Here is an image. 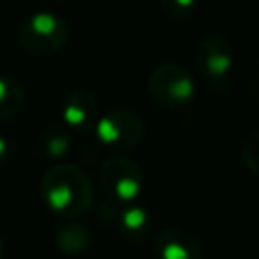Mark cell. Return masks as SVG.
<instances>
[{
    "label": "cell",
    "mask_w": 259,
    "mask_h": 259,
    "mask_svg": "<svg viewBox=\"0 0 259 259\" xmlns=\"http://www.w3.org/2000/svg\"><path fill=\"white\" fill-rule=\"evenodd\" d=\"M99 182L115 202H132L144 190L140 166L125 156H109L99 166Z\"/></svg>",
    "instance_id": "obj_5"
},
{
    "label": "cell",
    "mask_w": 259,
    "mask_h": 259,
    "mask_svg": "<svg viewBox=\"0 0 259 259\" xmlns=\"http://www.w3.org/2000/svg\"><path fill=\"white\" fill-rule=\"evenodd\" d=\"M69 26L53 12H38L22 22L18 40L24 51L32 55H53L67 45Z\"/></svg>",
    "instance_id": "obj_3"
},
{
    "label": "cell",
    "mask_w": 259,
    "mask_h": 259,
    "mask_svg": "<svg viewBox=\"0 0 259 259\" xmlns=\"http://www.w3.org/2000/svg\"><path fill=\"white\" fill-rule=\"evenodd\" d=\"M154 251L158 259H202V243L180 227L162 229L154 239Z\"/></svg>",
    "instance_id": "obj_7"
},
{
    "label": "cell",
    "mask_w": 259,
    "mask_h": 259,
    "mask_svg": "<svg viewBox=\"0 0 259 259\" xmlns=\"http://www.w3.org/2000/svg\"><path fill=\"white\" fill-rule=\"evenodd\" d=\"M194 63L198 73L217 89H225L233 67V49L227 38L208 34L198 40L194 49Z\"/></svg>",
    "instance_id": "obj_6"
},
{
    "label": "cell",
    "mask_w": 259,
    "mask_h": 259,
    "mask_svg": "<svg viewBox=\"0 0 259 259\" xmlns=\"http://www.w3.org/2000/svg\"><path fill=\"white\" fill-rule=\"evenodd\" d=\"M71 150V134L65 127H42L32 140V152L47 160H61Z\"/></svg>",
    "instance_id": "obj_9"
},
{
    "label": "cell",
    "mask_w": 259,
    "mask_h": 259,
    "mask_svg": "<svg viewBox=\"0 0 259 259\" xmlns=\"http://www.w3.org/2000/svg\"><path fill=\"white\" fill-rule=\"evenodd\" d=\"M24 107V89L12 77H0V119L16 115Z\"/></svg>",
    "instance_id": "obj_12"
},
{
    "label": "cell",
    "mask_w": 259,
    "mask_h": 259,
    "mask_svg": "<svg viewBox=\"0 0 259 259\" xmlns=\"http://www.w3.org/2000/svg\"><path fill=\"white\" fill-rule=\"evenodd\" d=\"M67 223H59L55 227L53 239L59 251L67 253V255H77L81 251H85L91 243V233L85 225L73 223V219H65Z\"/></svg>",
    "instance_id": "obj_10"
},
{
    "label": "cell",
    "mask_w": 259,
    "mask_h": 259,
    "mask_svg": "<svg viewBox=\"0 0 259 259\" xmlns=\"http://www.w3.org/2000/svg\"><path fill=\"white\" fill-rule=\"evenodd\" d=\"M40 196L47 208L55 214L63 219H77L93 200V184L79 166L55 162L40 178Z\"/></svg>",
    "instance_id": "obj_1"
},
{
    "label": "cell",
    "mask_w": 259,
    "mask_h": 259,
    "mask_svg": "<svg viewBox=\"0 0 259 259\" xmlns=\"http://www.w3.org/2000/svg\"><path fill=\"white\" fill-rule=\"evenodd\" d=\"M115 210V227L117 231L127 237V239H140L148 233L150 219L148 212L140 206H123V208H113Z\"/></svg>",
    "instance_id": "obj_11"
},
{
    "label": "cell",
    "mask_w": 259,
    "mask_h": 259,
    "mask_svg": "<svg viewBox=\"0 0 259 259\" xmlns=\"http://www.w3.org/2000/svg\"><path fill=\"white\" fill-rule=\"evenodd\" d=\"M93 130L101 146L117 152L136 148L146 134L144 119L132 109H113L105 115H99Z\"/></svg>",
    "instance_id": "obj_4"
},
{
    "label": "cell",
    "mask_w": 259,
    "mask_h": 259,
    "mask_svg": "<svg viewBox=\"0 0 259 259\" xmlns=\"http://www.w3.org/2000/svg\"><path fill=\"white\" fill-rule=\"evenodd\" d=\"M0 259H4V243H2V239H0Z\"/></svg>",
    "instance_id": "obj_16"
},
{
    "label": "cell",
    "mask_w": 259,
    "mask_h": 259,
    "mask_svg": "<svg viewBox=\"0 0 259 259\" xmlns=\"http://www.w3.org/2000/svg\"><path fill=\"white\" fill-rule=\"evenodd\" d=\"M160 6L172 18H186L194 12L196 0H160Z\"/></svg>",
    "instance_id": "obj_14"
},
{
    "label": "cell",
    "mask_w": 259,
    "mask_h": 259,
    "mask_svg": "<svg viewBox=\"0 0 259 259\" xmlns=\"http://www.w3.org/2000/svg\"><path fill=\"white\" fill-rule=\"evenodd\" d=\"M239 156H241L243 166L249 172L259 174V130H251L247 134V138L241 144Z\"/></svg>",
    "instance_id": "obj_13"
},
{
    "label": "cell",
    "mask_w": 259,
    "mask_h": 259,
    "mask_svg": "<svg viewBox=\"0 0 259 259\" xmlns=\"http://www.w3.org/2000/svg\"><path fill=\"white\" fill-rule=\"evenodd\" d=\"M148 89L154 97V101L170 111H178L192 103L196 95L194 81L190 73L174 63L158 65L148 79Z\"/></svg>",
    "instance_id": "obj_2"
},
{
    "label": "cell",
    "mask_w": 259,
    "mask_h": 259,
    "mask_svg": "<svg viewBox=\"0 0 259 259\" xmlns=\"http://www.w3.org/2000/svg\"><path fill=\"white\" fill-rule=\"evenodd\" d=\"M8 158H10V142L4 136H0V166L6 164Z\"/></svg>",
    "instance_id": "obj_15"
},
{
    "label": "cell",
    "mask_w": 259,
    "mask_h": 259,
    "mask_svg": "<svg viewBox=\"0 0 259 259\" xmlns=\"http://www.w3.org/2000/svg\"><path fill=\"white\" fill-rule=\"evenodd\" d=\"M61 115L69 130L87 132L95 127L99 119V105H97L95 95L87 89H73L63 99Z\"/></svg>",
    "instance_id": "obj_8"
}]
</instances>
